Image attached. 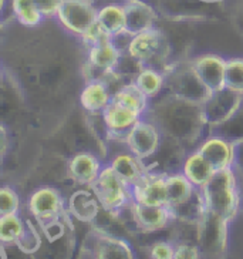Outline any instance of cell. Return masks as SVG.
<instances>
[{"label": "cell", "mask_w": 243, "mask_h": 259, "mask_svg": "<svg viewBox=\"0 0 243 259\" xmlns=\"http://www.w3.org/2000/svg\"><path fill=\"white\" fill-rule=\"evenodd\" d=\"M188 153L189 151L178 141L169 137H164L157 154L144 162L147 165V169L162 172V174L168 176V174L178 172L182 169L183 160Z\"/></svg>", "instance_id": "obj_16"}, {"label": "cell", "mask_w": 243, "mask_h": 259, "mask_svg": "<svg viewBox=\"0 0 243 259\" xmlns=\"http://www.w3.org/2000/svg\"><path fill=\"white\" fill-rule=\"evenodd\" d=\"M165 92L183 100L204 104L211 90L202 81L192 60L171 63L165 71Z\"/></svg>", "instance_id": "obj_3"}, {"label": "cell", "mask_w": 243, "mask_h": 259, "mask_svg": "<svg viewBox=\"0 0 243 259\" xmlns=\"http://www.w3.org/2000/svg\"><path fill=\"white\" fill-rule=\"evenodd\" d=\"M91 190L99 198L101 208L114 215H118L134 201L131 187L115 172L110 162L104 164L99 178L91 185Z\"/></svg>", "instance_id": "obj_5"}, {"label": "cell", "mask_w": 243, "mask_h": 259, "mask_svg": "<svg viewBox=\"0 0 243 259\" xmlns=\"http://www.w3.org/2000/svg\"><path fill=\"white\" fill-rule=\"evenodd\" d=\"M134 81L150 100L157 99L165 90V73L154 67H142Z\"/></svg>", "instance_id": "obj_29"}, {"label": "cell", "mask_w": 243, "mask_h": 259, "mask_svg": "<svg viewBox=\"0 0 243 259\" xmlns=\"http://www.w3.org/2000/svg\"><path fill=\"white\" fill-rule=\"evenodd\" d=\"M81 256L97 259H134L135 252L125 238L94 228L84 241Z\"/></svg>", "instance_id": "obj_7"}, {"label": "cell", "mask_w": 243, "mask_h": 259, "mask_svg": "<svg viewBox=\"0 0 243 259\" xmlns=\"http://www.w3.org/2000/svg\"><path fill=\"white\" fill-rule=\"evenodd\" d=\"M242 104L243 94L232 92L226 87L211 93V96L202 104L206 124L211 130L222 125L236 114V111L242 107Z\"/></svg>", "instance_id": "obj_10"}, {"label": "cell", "mask_w": 243, "mask_h": 259, "mask_svg": "<svg viewBox=\"0 0 243 259\" xmlns=\"http://www.w3.org/2000/svg\"><path fill=\"white\" fill-rule=\"evenodd\" d=\"M198 150L216 169L233 167L235 148H233V141L229 138L211 133L201 143Z\"/></svg>", "instance_id": "obj_18"}, {"label": "cell", "mask_w": 243, "mask_h": 259, "mask_svg": "<svg viewBox=\"0 0 243 259\" xmlns=\"http://www.w3.org/2000/svg\"><path fill=\"white\" fill-rule=\"evenodd\" d=\"M195 190V185L190 183L186 177L183 176L182 171L172 172L167 176V194H168V206H174L181 204L182 201L189 198L190 194Z\"/></svg>", "instance_id": "obj_30"}, {"label": "cell", "mask_w": 243, "mask_h": 259, "mask_svg": "<svg viewBox=\"0 0 243 259\" xmlns=\"http://www.w3.org/2000/svg\"><path fill=\"white\" fill-rule=\"evenodd\" d=\"M114 93L104 78L87 80L80 93V106L90 114H101L113 101Z\"/></svg>", "instance_id": "obj_22"}, {"label": "cell", "mask_w": 243, "mask_h": 259, "mask_svg": "<svg viewBox=\"0 0 243 259\" xmlns=\"http://www.w3.org/2000/svg\"><path fill=\"white\" fill-rule=\"evenodd\" d=\"M181 171L195 187L202 188L216 172V168L206 160L199 150H193L186 154Z\"/></svg>", "instance_id": "obj_25"}, {"label": "cell", "mask_w": 243, "mask_h": 259, "mask_svg": "<svg viewBox=\"0 0 243 259\" xmlns=\"http://www.w3.org/2000/svg\"><path fill=\"white\" fill-rule=\"evenodd\" d=\"M101 209H103L101 204L95 197L94 191L91 188L87 190V187L73 192L67 202L69 215L76 218L77 221L85 222V224H92L95 221Z\"/></svg>", "instance_id": "obj_23"}, {"label": "cell", "mask_w": 243, "mask_h": 259, "mask_svg": "<svg viewBox=\"0 0 243 259\" xmlns=\"http://www.w3.org/2000/svg\"><path fill=\"white\" fill-rule=\"evenodd\" d=\"M99 9L92 0H63L57 12V20L66 30L81 37L85 31L97 23Z\"/></svg>", "instance_id": "obj_8"}, {"label": "cell", "mask_w": 243, "mask_h": 259, "mask_svg": "<svg viewBox=\"0 0 243 259\" xmlns=\"http://www.w3.org/2000/svg\"><path fill=\"white\" fill-rule=\"evenodd\" d=\"M110 164L115 169V172L121 177L129 187L137 184L147 172V165L144 161L139 160L137 155H134L129 151L114 155L110 161Z\"/></svg>", "instance_id": "obj_26"}, {"label": "cell", "mask_w": 243, "mask_h": 259, "mask_svg": "<svg viewBox=\"0 0 243 259\" xmlns=\"http://www.w3.org/2000/svg\"><path fill=\"white\" fill-rule=\"evenodd\" d=\"M132 199L145 205H168L167 176L147 169L144 177L131 187Z\"/></svg>", "instance_id": "obj_14"}, {"label": "cell", "mask_w": 243, "mask_h": 259, "mask_svg": "<svg viewBox=\"0 0 243 259\" xmlns=\"http://www.w3.org/2000/svg\"><path fill=\"white\" fill-rule=\"evenodd\" d=\"M135 2H144V3H148V5H151L154 8H157V5H158L160 0H135Z\"/></svg>", "instance_id": "obj_44"}, {"label": "cell", "mask_w": 243, "mask_h": 259, "mask_svg": "<svg viewBox=\"0 0 243 259\" xmlns=\"http://www.w3.org/2000/svg\"><path fill=\"white\" fill-rule=\"evenodd\" d=\"M26 220H22L19 212L0 215V241L2 245H16L23 235Z\"/></svg>", "instance_id": "obj_32"}, {"label": "cell", "mask_w": 243, "mask_h": 259, "mask_svg": "<svg viewBox=\"0 0 243 259\" xmlns=\"http://www.w3.org/2000/svg\"><path fill=\"white\" fill-rule=\"evenodd\" d=\"M225 87L243 94V57H230L226 60Z\"/></svg>", "instance_id": "obj_34"}, {"label": "cell", "mask_w": 243, "mask_h": 259, "mask_svg": "<svg viewBox=\"0 0 243 259\" xmlns=\"http://www.w3.org/2000/svg\"><path fill=\"white\" fill-rule=\"evenodd\" d=\"M27 208L40 225L66 215L67 211L60 191L53 187H41L34 191L27 201Z\"/></svg>", "instance_id": "obj_11"}, {"label": "cell", "mask_w": 243, "mask_h": 259, "mask_svg": "<svg viewBox=\"0 0 243 259\" xmlns=\"http://www.w3.org/2000/svg\"><path fill=\"white\" fill-rule=\"evenodd\" d=\"M16 246L27 255L37 252L38 248L41 246V236L34 227V224L29 220H26V228H24L23 235L20 236V239L16 242Z\"/></svg>", "instance_id": "obj_36"}, {"label": "cell", "mask_w": 243, "mask_h": 259, "mask_svg": "<svg viewBox=\"0 0 243 259\" xmlns=\"http://www.w3.org/2000/svg\"><path fill=\"white\" fill-rule=\"evenodd\" d=\"M226 256L243 258V208L229 221L228 252Z\"/></svg>", "instance_id": "obj_33"}, {"label": "cell", "mask_w": 243, "mask_h": 259, "mask_svg": "<svg viewBox=\"0 0 243 259\" xmlns=\"http://www.w3.org/2000/svg\"><path fill=\"white\" fill-rule=\"evenodd\" d=\"M233 148H235L233 168L237 172V176L243 177V138L233 140Z\"/></svg>", "instance_id": "obj_42"}, {"label": "cell", "mask_w": 243, "mask_h": 259, "mask_svg": "<svg viewBox=\"0 0 243 259\" xmlns=\"http://www.w3.org/2000/svg\"><path fill=\"white\" fill-rule=\"evenodd\" d=\"M124 6L127 16L125 30L128 33L135 36L138 33L157 27V22L160 19V13L157 8L144 2H135V0H124Z\"/></svg>", "instance_id": "obj_21"}, {"label": "cell", "mask_w": 243, "mask_h": 259, "mask_svg": "<svg viewBox=\"0 0 243 259\" xmlns=\"http://www.w3.org/2000/svg\"><path fill=\"white\" fill-rule=\"evenodd\" d=\"M209 6L202 0H160L157 10L169 20H197L205 19Z\"/></svg>", "instance_id": "obj_19"}, {"label": "cell", "mask_w": 243, "mask_h": 259, "mask_svg": "<svg viewBox=\"0 0 243 259\" xmlns=\"http://www.w3.org/2000/svg\"><path fill=\"white\" fill-rule=\"evenodd\" d=\"M175 244L172 241H157L150 246V256L154 259H174Z\"/></svg>", "instance_id": "obj_38"}, {"label": "cell", "mask_w": 243, "mask_h": 259, "mask_svg": "<svg viewBox=\"0 0 243 259\" xmlns=\"http://www.w3.org/2000/svg\"><path fill=\"white\" fill-rule=\"evenodd\" d=\"M232 20H233V26L236 27V30L243 36V5L236 9L235 13L232 16Z\"/></svg>", "instance_id": "obj_43"}, {"label": "cell", "mask_w": 243, "mask_h": 259, "mask_svg": "<svg viewBox=\"0 0 243 259\" xmlns=\"http://www.w3.org/2000/svg\"><path fill=\"white\" fill-rule=\"evenodd\" d=\"M20 209V197L12 187H2L0 190V215L16 213Z\"/></svg>", "instance_id": "obj_37"}, {"label": "cell", "mask_w": 243, "mask_h": 259, "mask_svg": "<svg viewBox=\"0 0 243 259\" xmlns=\"http://www.w3.org/2000/svg\"><path fill=\"white\" fill-rule=\"evenodd\" d=\"M174 259H198L202 258V253L198 244L192 242H174Z\"/></svg>", "instance_id": "obj_39"}, {"label": "cell", "mask_w": 243, "mask_h": 259, "mask_svg": "<svg viewBox=\"0 0 243 259\" xmlns=\"http://www.w3.org/2000/svg\"><path fill=\"white\" fill-rule=\"evenodd\" d=\"M162 138L164 136L157 124L148 120L147 117H142L129 131L124 143L129 153L137 155L139 160L147 161L160 150Z\"/></svg>", "instance_id": "obj_9"}, {"label": "cell", "mask_w": 243, "mask_h": 259, "mask_svg": "<svg viewBox=\"0 0 243 259\" xmlns=\"http://www.w3.org/2000/svg\"><path fill=\"white\" fill-rule=\"evenodd\" d=\"M104 164L95 154L81 151L73 155L69 160L67 169L70 178L83 187L91 188V185L99 178Z\"/></svg>", "instance_id": "obj_20"}, {"label": "cell", "mask_w": 243, "mask_h": 259, "mask_svg": "<svg viewBox=\"0 0 243 259\" xmlns=\"http://www.w3.org/2000/svg\"><path fill=\"white\" fill-rule=\"evenodd\" d=\"M113 100L122 106L128 107L131 110H135L142 115L147 114L151 104V100L138 87L135 81H127L120 85V89L114 93Z\"/></svg>", "instance_id": "obj_28"}, {"label": "cell", "mask_w": 243, "mask_h": 259, "mask_svg": "<svg viewBox=\"0 0 243 259\" xmlns=\"http://www.w3.org/2000/svg\"><path fill=\"white\" fill-rule=\"evenodd\" d=\"M205 3H209V5H215V3H222L223 0H202Z\"/></svg>", "instance_id": "obj_46"}, {"label": "cell", "mask_w": 243, "mask_h": 259, "mask_svg": "<svg viewBox=\"0 0 243 259\" xmlns=\"http://www.w3.org/2000/svg\"><path fill=\"white\" fill-rule=\"evenodd\" d=\"M121 54V50L117 47L111 36H106L95 45L88 47L87 69L92 73L88 80L106 78L110 73L114 71Z\"/></svg>", "instance_id": "obj_12"}, {"label": "cell", "mask_w": 243, "mask_h": 259, "mask_svg": "<svg viewBox=\"0 0 243 259\" xmlns=\"http://www.w3.org/2000/svg\"><path fill=\"white\" fill-rule=\"evenodd\" d=\"M10 8L13 17L26 27H36L46 19L34 0H10Z\"/></svg>", "instance_id": "obj_31"}, {"label": "cell", "mask_w": 243, "mask_h": 259, "mask_svg": "<svg viewBox=\"0 0 243 259\" xmlns=\"http://www.w3.org/2000/svg\"><path fill=\"white\" fill-rule=\"evenodd\" d=\"M34 3L37 5L43 16L46 19H50V17H56L63 0H34Z\"/></svg>", "instance_id": "obj_41"}, {"label": "cell", "mask_w": 243, "mask_h": 259, "mask_svg": "<svg viewBox=\"0 0 243 259\" xmlns=\"http://www.w3.org/2000/svg\"><path fill=\"white\" fill-rule=\"evenodd\" d=\"M193 67L198 71L202 81L211 93L225 89V74H226V60L223 56L215 53L199 54L190 59Z\"/></svg>", "instance_id": "obj_17"}, {"label": "cell", "mask_w": 243, "mask_h": 259, "mask_svg": "<svg viewBox=\"0 0 243 259\" xmlns=\"http://www.w3.org/2000/svg\"><path fill=\"white\" fill-rule=\"evenodd\" d=\"M107 127V137L114 141H125L128 133L144 115L135 110L122 106L117 101H111L101 113Z\"/></svg>", "instance_id": "obj_13"}, {"label": "cell", "mask_w": 243, "mask_h": 259, "mask_svg": "<svg viewBox=\"0 0 243 259\" xmlns=\"http://www.w3.org/2000/svg\"><path fill=\"white\" fill-rule=\"evenodd\" d=\"M229 221L208 209L198 224V246L204 258H225L228 252Z\"/></svg>", "instance_id": "obj_6"}, {"label": "cell", "mask_w": 243, "mask_h": 259, "mask_svg": "<svg viewBox=\"0 0 243 259\" xmlns=\"http://www.w3.org/2000/svg\"><path fill=\"white\" fill-rule=\"evenodd\" d=\"M144 117L157 124L164 137L178 141L188 151L198 150L206 136L211 134L202 104L179 99L165 90L157 99L151 100Z\"/></svg>", "instance_id": "obj_1"}, {"label": "cell", "mask_w": 243, "mask_h": 259, "mask_svg": "<svg viewBox=\"0 0 243 259\" xmlns=\"http://www.w3.org/2000/svg\"><path fill=\"white\" fill-rule=\"evenodd\" d=\"M169 208H171V212L174 217V221L189 222V224H198L208 211L204 191L199 187H195L189 198L182 201L181 204L169 206Z\"/></svg>", "instance_id": "obj_24"}, {"label": "cell", "mask_w": 243, "mask_h": 259, "mask_svg": "<svg viewBox=\"0 0 243 259\" xmlns=\"http://www.w3.org/2000/svg\"><path fill=\"white\" fill-rule=\"evenodd\" d=\"M97 22L101 26V29L111 37L125 30L127 16H125L124 2L122 0L113 2V3H107L104 6L99 8Z\"/></svg>", "instance_id": "obj_27"}, {"label": "cell", "mask_w": 243, "mask_h": 259, "mask_svg": "<svg viewBox=\"0 0 243 259\" xmlns=\"http://www.w3.org/2000/svg\"><path fill=\"white\" fill-rule=\"evenodd\" d=\"M208 209L230 221L242 208L239 177L233 167L216 169L211 180L202 187Z\"/></svg>", "instance_id": "obj_2"}, {"label": "cell", "mask_w": 243, "mask_h": 259, "mask_svg": "<svg viewBox=\"0 0 243 259\" xmlns=\"http://www.w3.org/2000/svg\"><path fill=\"white\" fill-rule=\"evenodd\" d=\"M66 215H67V213H66ZM61 217H64V215H61ZM61 217L56 218V220H52V221L41 224V228L44 231L47 239L52 241V242L56 241V239H59V238L64 234V231H66L64 224L61 222Z\"/></svg>", "instance_id": "obj_40"}, {"label": "cell", "mask_w": 243, "mask_h": 259, "mask_svg": "<svg viewBox=\"0 0 243 259\" xmlns=\"http://www.w3.org/2000/svg\"><path fill=\"white\" fill-rule=\"evenodd\" d=\"M239 184H240V195H242V208H243V177H239Z\"/></svg>", "instance_id": "obj_45"}, {"label": "cell", "mask_w": 243, "mask_h": 259, "mask_svg": "<svg viewBox=\"0 0 243 259\" xmlns=\"http://www.w3.org/2000/svg\"><path fill=\"white\" fill-rule=\"evenodd\" d=\"M211 133L220 134V136L229 138L232 141L237 140V138H243V104L230 120L223 122L222 125H218V127L212 128Z\"/></svg>", "instance_id": "obj_35"}, {"label": "cell", "mask_w": 243, "mask_h": 259, "mask_svg": "<svg viewBox=\"0 0 243 259\" xmlns=\"http://www.w3.org/2000/svg\"><path fill=\"white\" fill-rule=\"evenodd\" d=\"M134 225L145 234H154L171 227L174 217L168 205H145L132 201L131 204Z\"/></svg>", "instance_id": "obj_15"}, {"label": "cell", "mask_w": 243, "mask_h": 259, "mask_svg": "<svg viewBox=\"0 0 243 259\" xmlns=\"http://www.w3.org/2000/svg\"><path fill=\"white\" fill-rule=\"evenodd\" d=\"M171 52L172 49L168 37L158 27L132 36L128 46V53L141 61L144 67H154L162 71H165L171 66Z\"/></svg>", "instance_id": "obj_4"}]
</instances>
